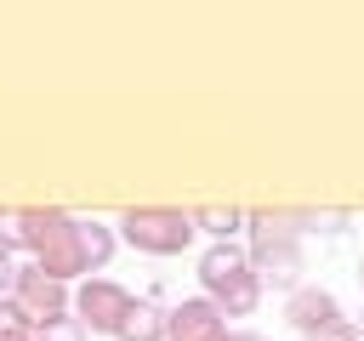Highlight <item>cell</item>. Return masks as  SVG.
I'll use <instances>...</instances> for the list:
<instances>
[{
    "instance_id": "6da1fadb",
    "label": "cell",
    "mask_w": 364,
    "mask_h": 341,
    "mask_svg": "<svg viewBox=\"0 0 364 341\" xmlns=\"http://www.w3.org/2000/svg\"><path fill=\"white\" fill-rule=\"evenodd\" d=\"M199 284L228 318H250L262 301V273L250 267V250H239L233 239H222L199 256Z\"/></svg>"
},
{
    "instance_id": "7a4b0ae2",
    "label": "cell",
    "mask_w": 364,
    "mask_h": 341,
    "mask_svg": "<svg viewBox=\"0 0 364 341\" xmlns=\"http://www.w3.org/2000/svg\"><path fill=\"white\" fill-rule=\"evenodd\" d=\"M193 210H171V205H131L119 210V239L142 256H182L193 244Z\"/></svg>"
},
{
    "instance_id": "3957f363",
    "label": "cell",
    "mask_w": 364,
    "mask_h": 341,
    "mask_svg": "<svg viewBox=\"0 0 364 341\" xmlns=\"http://www.w3.org/2000/svg\"><path fill=\"white\" fill-rule=\"evenodd\" d=\"M284 318L301 341H364V330L341 313V301L318 284H301L296 296H284Z\"/></svg>"
},
{
    "instance_id": "277c9868",
    "label": "cell",
    "mask_w": 364,
    "mask_h": 341,
    "mask_svg": "<svg viewBox=\"0 0 364 341\" xmlns=\"http://www.w3.org/2000/svg\"><path fill=\"white\" fill-rule=\"evenodd\" d=\"M131 307H136V296L125 284H114V278H85L74 290V318L91 335H119V324L131 318Z\"/></svg>"
},
{
    "instance_id": "5b68a950",
    "label": "cell",
    "mask_w": 364,
    "mask_h": 341,
    "mask_svg": "<svg viewBox=\"0 0 364 341\" xmlns=\"http://www.w3.org/2000/svg\"><path fill=\"white\" fill-rule=\"evenodd\" d=\"M11 301L23 307V318H28L34 330H46V324H57V318H68V313H74L68 284H63V278H51V273H40L34 261H28V267H17V290H11Z\"/></svg>"
},
{
    "instance_id": "8992f818",
    "label": "cell",
    "mask_w": 364,
    "mask_h": 341,
    "mask_svg": "<svg viewBox=\"0 0 364 341\" xmlns=\"http://www.w3.org/2000/svg\"><path fill=\"white\" fill-rule=\"evenodd\" d=\"M228 313L210 301V296H193L182 307H171V335L165 341H228Z\"/></svg>"
},
{
    "instance_id": "52a82bcc",
    "label": "cell",
    "mask_w": 364,
    "mask_h": 341,
    "mask_svg": "<svg viewBox=\"0 0 364 341\" xmlns=\"http://www.w3.org/2000/svg\"><path fill=\"white\" fill-rule=\"evenodd\" d=\"M165 335H171V313H165L159 301H136L114 341H165Z\"/></svg>"
},
{
    "instance_id": "ba28073f",
    "label": "cell",
    "mask_w": 364,
    "mask_h": 341,
    "mask_svg": "<svg viewBox=\"0 0 364 341\" xmlns=\"http://www.w3.org/2000/svg\"><path fill=\"white\" fill-rule=\"evenodd\" d=\"M80 244H85V267H91V273H102V267H108V256H114V227H102V222H85V216H80Z\"/></svg>"
},
{
    "instance_id": "9c48e42d",
    "label": "cell",
    "mask_w": 364,
    "mask_h": 341,
    "mask_svg": "<svg viewBox=\"0 0 364 341\" xmlns=\"http://www.w3.org/2000/svg\"><path fill=\"white\" fill-rule=\"evenodd\" d=\"M239 222H245V216H239L233 205H199V210H193V227H199V233H210L216 244H222V239H233V227H239Z\"/></svg>"
},
{
    "instance_id": "30bf717a",
    "label": "cell",
    "mask_w": 364,
    "mask_h": 341,
    "mask_svg": "<svg viewBox=\"0 0 364 341\" xmlns=\"http://www.w3.org/2000/svg\"><path fill=\"white\" fill-rule=\"evenodd\" d=\"M0 341H40V330L23 318V307L11 296H0Z\"/></svg>"
},
{
    "instance_id": "8fae6325",
    "label": "cell",
    "mask_w": 364,
    "mask_h": 341,
    "mask_svg": "<svg viewBox=\"0 0 364 341\" xmlns=\"http://www.w3.org/2000/svg\"><path fill=\"white\" fill-rule=\"evenodd\" d=\"M85 335H91V330H85V324H80V318H74V313H68V318H57V324H46V330H40V341H85Z\"/></svg>"
},
{
    "instance_id": "7c38bea8",
    "label": "cell",
    "mask_w": 364,
    "mask_h": 341,
    "mask_svg": "<svg viewBox=\"0 0 364 341\" xmlns=\"http://www.w3.org/2000/svg\"><path fill=\"white\" fill-rule=\"evenodd\" d=\"M11 290H17V256L0 250V296H11Z\"/></svg>"
},
{
    "instance_id": "4fadbf2b",
    "label": "cell",
    "mask_w": 364,
    "mask_h": 341,
    "mask_svg": "<svg viewBox=\"0 0 364 341\" xmlns=\"http://www.w3.org/2000/svg\"><path fill=\"white\" fill-rule=\"evenodd\" d=\"M228 341H273V335H256V330H233Z\"/></svg>"
},
{
    "instance_id": "5bb4252c",
    "label": "cell",
    "mask_w": 364,
    "mask_h": 341,
    "mask_svg": "<svg viewBox=\"0 0 364 341\" xmlns=\"http://www.w3.org/2000/svg\"><path fill=\"white\" fill-rule=\"evenodd\" d=\"M358 284H364V256H358Z\"/></svg>"
},
{
    "instance_id": "9a60e30c",
    "label": "cell",
    "mask_w": 364,
    "mask_h": 341,
    "mask_svg": "<svg viewBox=\"0 0 364 341\" xmlns=\"http://www.w3.org/2000/svg\"><path fill=\"white\" fill-rule=\"evenodd\" d=\"M358 330H364V318H358Z\"/></svg>"
}]
</instances>
